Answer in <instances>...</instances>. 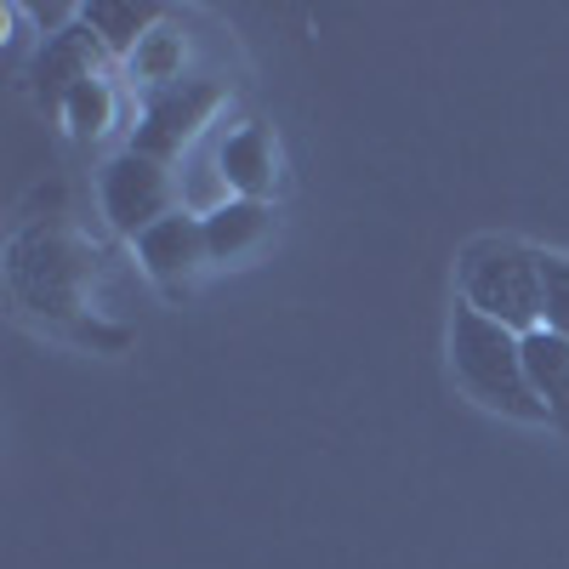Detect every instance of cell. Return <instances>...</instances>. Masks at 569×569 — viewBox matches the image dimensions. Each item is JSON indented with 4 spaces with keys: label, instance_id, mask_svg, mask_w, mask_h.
<instances>
[{
    "label": "cell",
    "instance_id": "3957f363",
    "mask_svg": "<svg viewBox=\"0 0 569 569\" xmlns=\"http://www.w3.org/2000/svg\"><path fill=\"white\" fill-rule=\"evenodd\" d=\"M456 291L472 313L530 337L541 325V251L512 233H479L456 257Z\"/></svg>",
    "mask_w": 569,
    "mask_h": 569
},
{
    "label": "cell",
    "instance_id": "8fae6325",
    "mask_svg": "<svg viewBox=\"0 0 569 569\" xmlns=\"http://www.w3.org/2000/svg\"><path fill=\"white\" fill-rule=\"evenodd\" d=\"M182 63H188V40H182V29L166 23V18H160L149 34H142V40H137V52L126 58L131 80H137V86H154V91L182 86Z\"/></svg>",
    "mask_w": 569,
    "mask_h": 569
},
{
    "label": "cell",
    "instance_id": "ba28073f",
    "mask_svg": "<svg viewBox=\"0 0 569 569\" xmlns=\"http://www.w3.org/2000/svg\"><path fill=\"white\" fill-rule=\"evenodd\" d=\"M217 177L228 200H268L279 188V142L262 120H246L217 142Z\"/></svg>",
    "mask_w": 569,
    "mask_h": 569
},
{
    "label": "cell",
    "instance_id": "30bf717a",
    "mask_svg": "<svg viewBox=\"0 0 569 569\" xmlns=\"http://www.w3.org/2000/svg\"><path fill=\"white\" fill-rule=\"evenodd\" d=\"M525 376H530V393L541 399L552 427H569V342L552 337L547 325H536L525 337Z\"/></svg>",
    "mask_w": 569,
    "mask_h": 569
},
{
    "label": "cell",
    "instance_id": "5b68a950",
    "mask_svg": "<svg viewBox=\"0 0 569 569\" xmlns=\"http://www.w3.org/2000/svg\"><path fill=\"white\" fill-rule=\"evenodd\" d=\"M217 109H222V86H211V80H182V86H171V91H154L126 149L171 166L188 142H194V137L217 120Z\"/></svg>",
    "mask_w": 569,
    "mask_h": 569
},
{
    "label": "cell",
    "instance_id": "7c38bea8",
    "mask_svg": "<svg viewBox=\"0 0 569 569\" xmlns=\"http://www.w3.org/2000/svg\"><path fill=\"white\" fill-rule=\"evenodd\" d=\"M80 23L103 40L109 58H131L137 40L160 23V12H154V7H126V0H86V7H80Z\"/></svg>",
    "mask_w": 569,
    "mask_h": 569
},
{
    "label": "cell",
    "instance_id": "8992f818",
    "mask_svg": "<svg viewBox=\"0 0 569 569\" xmlns=\"http://www.w3.org/2000/svg\"><path fill=\"white\" fill-rule=\"evenodd\" d=\"M142 273H149L154 284H166V291H182V284H194L206 268H211V246H206V217L177 206L171 217H160L149 233H137L131 240Z\"/></svg>",
    "mask_w": 569,
    "mask_h": 569
},
{
    "label": "cell",
    "instance_id": "6da1fadb",
    "mask_svg": "<svg viewBox=\"0 0 569 569\" xmlns=\"http://www.w3.org/2000/svg\"><path fill=\"white\" fill-rule=\"evenodd\" d=\"M98 251L63 222H29L7 240V284L23 313L46 325H80L91 313Z\"/></svg>",
    "mask_w": 569,
    "mask_h": 569
},
{
    "label": "cell",
    "instance_id": "4fadbf2b",
    "mask_svg": "<svg viewBox=\"0 0 569 569\" xmlns=\"http://www.w3.org/2000/svg\"><path fill=\"white\" fill-rule=\"evenodd\" d=\"M63 114V126H69V137H80V142H91V137H103L109 126H114V114H120V98H114V86L98 74V80H86L74 98L58 109Z\"/></svg>",
    "mask_w": 569,
    "mask_h": 569
},
{
    "label": "cell",
    "instance_id": "277c9868",
    "mask_svg": "<svg viewBox=\"0 0 569 569\" xmlns=\"http://www.w3.org/2000/svg\"><path fill=\"white\" fill-rule=\"evenodd\" d=\"M98 200H103L109 228L126 233V240H137V233H149L160 217L177 211V177H171V166H160L149 154L120 149L98 177Z\"/></svg>",
    "mask_w": 569,
    "mask_h": 569
},
{
    "label": "cell",
    "instance_id": "52a82bcc",
    "mask_svg": "<svg viewBox=\"0 0 569 569\" xmlns=\"http://www.w3.org/2000/svg\"><path fill=\"white\" fill-rule=\"evenodd\" d=\"M103 58H109L103 40L91 34L86 23H74V29H63L52 40H40V52H34V91H40V103L63 109L86 80H98Z\"/></svg>",
    "mask_w": 569,
    "mask_h": 569
},
{
    "label": "cell",
    "instance_id": "7a4b0ae2",
    "mask_svg": "<svg viewBox=\"0 0 569 569\" xmlns=\"http://www.w3.org/2000/svg\"><path fill=\"white\" fill-rule=\"evenodd\" d=\"M450 376L472 405H485L496 416L547 421L541 399L530 393V376H525V337L485 313H472L467 302H456V313H450Z\"/></svg>",
    "mask_w": 569,
    "mask_h": 569
},
{
    "label": "cell",
    "instance_id": "9c48e42d",
    "mask_svg": "<svg viewBox=\"0 0 569 569\" xmlns=\"http://www.w3.org/2000/svg\"><path fill=\"white\" fill-rule=\"evenodd\" d=\"M273 233V206L268 200H222L206 211V246L211 262H240Z\"/></svg>",
    "mask_w": 569,
    "mask_h": 569
},
{
    "label": "cell",
    "instance_id": "5bb4252c",
    "mask_svg": "<svg viewBox=\"0 0 569 569\" xmlns=\"http://www.w3.org/2000/svg\"><path fill=\"white\" fill-rule=\"evenodd\" d=\"M541 325L569 342V257L541 251Z\"/></svg>",
    "mask_w": 569,
    "mask_h": 569
}]
</instances>
